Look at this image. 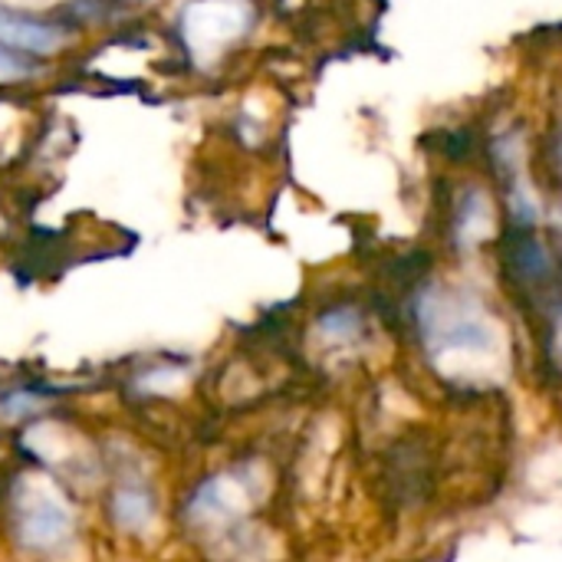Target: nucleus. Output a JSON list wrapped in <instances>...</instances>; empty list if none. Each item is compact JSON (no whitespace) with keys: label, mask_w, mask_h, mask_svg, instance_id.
<instances>
[{"label":"nucleus","mask_w":562,"mask_h":562,"mask_svg":"<svg viewBox=\"0 0 562 562\" xmlns=\"http://www.w3.org/2000/svg\"><path fill=\"white\" fill-rule=\"evenodd\" d=\"M10 520L20 547L53 553L76 533V510L69 497L43 474H20L10 487Z\"/></svg>","instance_id":"nucleus-1"},{"label":"nucleus","mask_w":562,"mask_h":562,"mask_svg":"<svg viewBox=\"0 0 562 562\" xmlns=\"http://www.w3.org/2000/svg\"><path fill=\"white\" fill-rule=\"evenodd\" d=\"M254 20L247 0H188L178 16V33L194 63H217Z\"/></svg>","instance_id":"nucleus-2"},{"label":"nucleus","mask_w":562,"mask_h":562,"mask_svg":"<svg viewBox=\"0 0 562 562\" xmlns=\"http://www.w3.org/2000/svg\"><path fill=\"white\" fill-rule=\"evenodd\" d=\"M250 504H254V487H250V481H247L240 471H227V474H217V477L204 481V484L194 491V497H191L184 517H188V524H191L194 530L211 533V530L231 527L237 517H244V514L250 510Z\"/></svg>","instance_id":"nucleus-3"},{"label":"nucleus","mask_w":562,"mask_h":562,"mask_svg":"<svg viewBox=\"0 0 562 562\" xmlns=\"http://www.w3.org/2000/svg\"><path fill=\"white\" fill-rule=\"evenodd\" d=\"M66 40H69V33L59 23L0 7V43L3 46L16 49L23 56H53L66 46Z\"/></svg>","instance_id":"nucleus-4"},{"label":"nucleus","mask_w":562,"mask_h":562,"mask_svg":"<svg viewBox=\"0 0 562 562\" xmlns=\"http://www.w3.org/2000/svg\"><path fill=\"white\" fill-rule=\"evenodd\" d=\"M109 517L122 533H145L155 524V494L138 481H125L109 497Z\"/></svg>","instance_id":"nucleus-5"},{"label":"nucleus","mask_w":562,"mask_h":562,"mask_svg":"<svg viewBox=\"0 0 562 562\" xmlns=\"http://www.w3.org/2000/svg\"><path fill=\"white\" fill-rule=\"evenodd\" d=\"M319 333L329 342H352L362 333V316L349 306H336L319 319Z\"/></svg>","instance_id":"nucleus-6"},{"label":"nucleus","mask_w":562,"mask_h":562,"mask_svg":"<svg viewBox=\"0 0 562 562\" xmlns=\"http://www.w3.org/2000/svg\"><path fill=\"white\" fill-rule=\"evenodd\" d=\"M33 72H36V69L26 63L23 53H16V49H10V46L0 43V86L23 82V79H30Z\"/></svg>","instance_id":"nucleus-7"}]
</instances>
